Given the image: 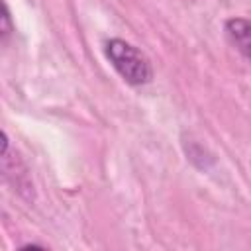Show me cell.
<instances>
[{"label": "cell", "instance_id": "cell-1", "mask_svg": "<svg viewBox=\"0 0 251 251\" xmlns=\"http://www.w3.org/2000/svg\"><path fill=\"white\" fill-rule=\"evenodd\" d=\"M104 55L114 71L131 86H143L153 78V67L149 59L129 41L112 37L104 43Z\"/></svg>", "mask_w": 251, "mask_h": 251}, {"label": "cell", "instance_id": "cell-2", "mask_svg": "<svg viewBox=\"0 0 251 251\" xmlns=\"http://www.w3.org/2000/svg\"><path fill=\"white\" fill-rule=\"evenodd\" d=\"M2 173L6 182L25 200H33L35 192H33V180L29 176V169L25 167V163L22 161V157L18 155L16 149H12V143L8 139L6 133H2Z\"/></svg>", "mask_w": 251, "mask_h": 251}, {"label": "cell", "instance_id": "cell-3", "mask_svg": "<svg viewBox=\"0 0 251 251\" xmlns=\"http://www.w3.org/2000/svg\"><path fill=\"white\" fill-rule=\"evenodd\" d=\"M226 33L237 51L251 61V20L247 18H229L226 20Z\"/></svg>", "mask_w": 251, "mask_h": 251}, {"label": "cell", "instance_id": "cell-4", "mask_svg": "<svg viewBox=\"0 0 251 251\" xmlns=\"http://www.w3.org/2000/svg\"><path fill=\"white\" fill-rule=\"evenodd\" d=\"M16 31V25L12 24V16L8 10V4L2 2V16H0V39L2 43H8V39L12 37V33Z\"/></svg>", "mask_w": 251, "mask_h": 251}, {"label": "cell", "instance_id": "cell-5", "mask_svg": "<svg viewBox=\"0 0 251 251\" xmlns=\"http://www.w3.org/2000/svg\"><path fill=\"white\" fill-rule=\"evenodd\" d=\"M22 249H45L43 245H35V243H25V245H22Z\"/></svg>", "mask_w": 251, "mask_h": 251}]
</instances>
